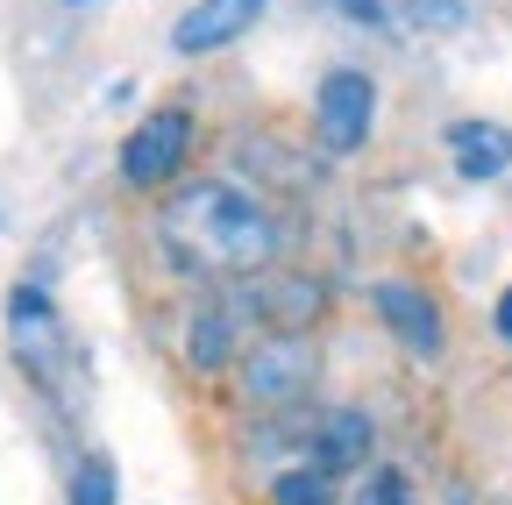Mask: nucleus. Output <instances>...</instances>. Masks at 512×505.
<instances>
[{"label": "nucleus", "instance_id": "nucleus-13", "mask_svg": "<svg viewBox=\"0 0 512 505\" xmlns=\"http://www.w3.org/2000/svg\"><path fill=\"white\" fill-rule=\"evenodd\" d=\"M72 505H114V463H107V456H86V463H79Z\"/></svg>", "mask_w": 512, "mask_h": 505}, {"label": "nucleus", "instance_id": "nucleus-4", "mask_svg": "<svg viewBox=\"0 0 512 505\" xmlns=\"http://www.w3.org/2000/svg\"><path fill=\"white\" fill-rule=\"evenodd\" d=\"M306 385H313V349H306V335H264V342L249 349V363H242V392H249L256 406H292Z\"/></svg>", "mask_w": 512, "mask_h": 505}, {"label": "nucleus", "instance_id": "nucleus-8", "mask_svg": "<svg viewBox=\"0 0 512 505\" xmlns=\"http://www.w3.org/2000/svg\"><path fill=\"white\" fill-rule=\"evenodd\" d=\"M264 8H271V0H200V8L178 22L171 43H178V50H221V43H235Z\"/></svg>", "mask_w": 512, "mask_h": 505}, {"label": "nucleus", "instance_id": "nucleus-10", "mask_svg": "<svg viewBox=\"0 0 512 505\" xmlns=\"http://www.w3.org/2000/svg\"><path fill=\"white\" fill-rule=\"evenodd\" d=\"M370 456V420L363 413H328L313 427V463L328 470V477H342V470H356Z\"/></svg>", "mask_w": 512, "mask_h": 505}, {"label": "nucleus", "instance_id": "nucleus-3", "mask_svg": "<svg viewBox=\"0 0 512 505\" xmlns=\"http://www.w3.org/2000/svg\"><path fill=\"white\" fill-rule=\"evenodd\" d=\"M185 150H192V121H185L178 107H164V114H150L143 129L121 143V178H128V185H143V193H157V185L178 178Z\"/></svg>", "mask_w": 512, "mask_h": 505}, {"label": "nucleus", "instance_id": "nucleus-2", "mask_svg": "<svg viewBox=\"0 0 512 505\" xmlns=\"http://www.w3.org/2000/svg\"><path fill=\"white\" fill-rule=\"evenodd\" d=\"M370 114H377V86L363 72H335L313 100V121H320V150L328 157H356L370 143Z\"/></svg>", "mask_w": 512, "mask_h": 505}, {"label": "nucleus", "instance_id": "nucleus-15", "mask_svg": "<svg viewBox=\"0 0 512 505\" xmlns=\"http://www.w3.org/2000/svg\"><path fill=\"white\" fill-rule=\"evenodd\" d=\"M335 8H342L349 22H363V29H377V22H384V0H335Z\"/></svg>", "mask_w": 512, "mask_h": 505}, {"label": "nucleus", "instance_id": "nucleus-5", "mask_svg": "<svg viewBox=\"0 0 512 505\" xmlns=\"http://www.w3.org/2000/svg\"><path fill=\"white\" fill-rule=\"evenodd\" d=\"M242 306H256V321H264L271 335H299V328H313L320 321V306H328V285L320 278H299V271H256V285H249V299Z\"/></svg>", "mask_w": 512, "mask_h": 505}, {"label": "nucleus", "instance_id": "nucleus-12", "mask_svg": "<svg viewBox=\"0 0 512 505\" xmlns=\"http://www.w3.org/2000/svg\"><path fill=\"white\" fill-rule=\"evenodd\" d=\"M271 498H278V505H328V498H335V477L320 470V463H299V470H285V477L271 484Z\"/></svg>", "mask_w": 512, "mask_h": 505}, {"label": "nucleus", "instance_id": "nucleus-7", "mask_svg": "<svg viewBox=\"0 0 512 505\" xmlns=\"http://www.w3.org/2000/svg\"><path fill=\"white\" fill-rule=\"evenodd\" d=\"M8 335H15V349H22L29 370H50L57 363V313H50V299L36 285H15L8 292Z\"/></svg>", "mask_w": 512, "mask_h": 505}, {"label": "nucleus", "instance_id": "nucleus-14", "mask_svg": "<svg viewBox=\"0 0 512 505\" xmlns=\"http://www.w3.org/2000/svg\"><path fill=\"white\" fill-rule=\"evenodd\" d=\"M356 505H420V498H413V484H406L399 470H377V477L356 491Z\"/></svg>", "mask_w": 512, "mask_h": 505}, {"label": "nucleus", "instance_id": "nucleus-16", "mask_svg": "<svg viewBox=\"0 0 512 505\" xmlns=\"http://www.w3.org/2000/svg\"><path fill=\"white\" fill-rule=\"evenodd\" d=\"M498 335L512 342V292H498Z\"/></svg>", "mask_w": 512, "mask_h": 505}, {"label": "nucleus", "instance_id": "nucleus-1", "mask_svg": "<svg viewBox=\"0 0 512 505\" xmlns=\"http://www.w3.org/2000/svg\"><path fill=\"white\" fill-rule=\"evenodd\" d=\"M157 228H164L171 264L200 278H256L278 264V242H285L278 214L249 185H228V178H200L185 193H171Z\"/></svg>", "mask_w": 512, "mask_h": 505}, {"label": "nucleus", "instance_id": "nucleus-9", "mask_svg": "<svg viewBox=\"0 0 512 505\" xmlns=\"http://www.w3.org/2000/svg\"><path fill=\"white\" fill-rule=\"evenodd\" d=\"M448 150H456L463 178H498L512 164V136L498 129V121H456V129H448Z\"/></svg>", "mask_w": 512, "mask_h": 505}, {"label": "nucleus", "instance_id": "nucleus-11", "mask_svg": "<svg viewBox=\"0 0 512 505\" xmlns=\"http://www.w3.org/2000/svg\"><path fill=\"white\" fill-rule=\"evenodd\" d=\"M185 356H192V370H228V356H235V306H200L192 313Z\"/></svg>", "mask_w": 512, "mask_h": 505}, {"label": "nucleus", "instance_id": "nucleus-6", "mask_svg": "<svg viewBox=\"0 0 512 505\" xmlns=\"http://www.w3.org/2000/svg\"><path fill=\"white\" fill-rule=\"evenodd\" d=\"M370 306H377V321L392 328L406 349H420V356H434V349H441V313H434V299H427L420 285L384 278V285L370 292Z\"/></svg>", "mask_w": 512, "mask_h": 505}]
</instances>
